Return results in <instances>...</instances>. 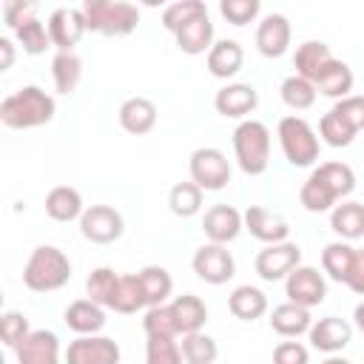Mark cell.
<instances>
[{
  "mask_svg": "<svg viewBox=\"0 0 364 364\" xmlns=\"http://www.w3.org/2000/svg\"><path fill=\"white\" fill-rule=\"evenodd\" d=\"M54 111H57V105H54L51 94H46L40 85H23L20 91L9 94L0 102V122L14 131L40 128L54 119Z\"/></svg>",
  "mask_w": 364,
  "mask_h": 364,
  "instance_id": "obj_1",
  "label": "cell"
},
{
  "mask_svg": "<svg viewBox=\"0 0 364 364\" xmlns=\"http://www.w3.org/2000/svg\"><path fill=\"white\" fill-rule=\"evenodd\" d=\"M68 279H71V262L54 245L34 247L23 267V284L34 293H54V290L65 287Z\"/></svg>",
  "mask_w": 364,
  "mask_h": 364,
  "instance_id": "obj_2",
  "label": "cell"
},
{
  "mask_svg": "<svg viewBox=\"0 0 364 364\" xmlns=\"http://www.w3.org/2000/svg\"><path fill=\"white\" fill-rule=\"evenodd\" d=\"M88 31L102 37H128L139 23V9L125 0H85L82 6Z\"/></svg>",
  "mask_w": 364,
  "mask_h": 364,
  "instance_id": "obj_3",
  "label": "cell"
},
{
  "mask_svg": "<svg viewBox=\"0 0 364 364\" xmlns=\"http://www.w3.org/2000/svg\"><path fill=\"white\" fill-rule=\"evenodd\" d=\"M233 154L242 173H264L270 165V128L259 119H242L233 131Z\"/></svg>",
  "mask_w": 364,
  "mask_h": 364,
  "instance_id": "obj_4",
  "label": "cell"
},
{
  "mask_svg": "<svg viewBox=\"0 0 364 364\" xmlns=\"http://www.w3.org/2000/svg\"><path fill=\"white\" fill-rule=\"evenodd\" d=\"M276 136H279L282 154L290 165L307 168L318 159V136H316L313 125L304 117H296V114L282 117L279 128H276Z\"/></svg>",
  "mask_w": 364,
  "mask_h": 364,
  "instance_id": "obj_5",
  "label": "cell"
},
{
  "mask_svg": "<svg viewBox=\"0 0 364 364\" xmlns=\"http://www.w3.org/2000/svg\"><path fill=\"white\" fill-rule=\"evenodd\" d=\"M188 173H191V182H196L202 191H222L230 182V162L219 148L205 145L191 154Z\"/></svg>",
  "mask_w": 364,
  "mask_h": 364,
  "instance_id": "obj_6",
  "label": "cell"
},
{
  "mask_svg": "<svg viewBox=\"0 0 364 364\" xmlns=\"http://www.w3.org/2000/svg\"><path fill=\"white\" fill-rule=\"evenodd\" d=\"M191 267L205 284H225L236 273V262H233L228 245H216V242H205L202 247H196Z\"/></svg>",
  "mask_w": 364,
  "mask_h": 364,
  "instance_id": "obj_7",
  "label": "cell"
},
{
  "mask_svg": "<svg viewBox=\"0 0 364 364\" xmlns=\"http://www.w3.org/2000/svg\"><path fill=\"white\" fill-rule=\"evenodd\" d=\"M122 230H125V219L111 205H88L85 213L80 216V233L94 245H111L122 236Z\"/></svg>",
  "mask_w": 364,
  "mask_h": 364,
  "instance_id": "obj_8",
  "label": "cell"
},
{
  "mask_svg": "<svg viewBox=\"0 0 364 364\" xmlns=\"http://www.w3.org/2000/svg\"><path fill=\"white\" fill-rule=\"evenodd\" d=\"M301 264V247L296 242H279V245H264L259 253H256V273L264 279V282H279V279H287L296 267Z\"/></svg>",
  "mask_w": 364,
  "mask_h": 364,
  "instance_id": "obj_9",
  "label": "cell"
},
{
  "mask_svg": "<svg viewBox=\"0 0 364 364\" xmlns=\"http://www.w3.org/2000/svg\"><path fill=\"white\" fill-rule=\"evenodd\" d=\"M284 296L293 304L301 307H318L327 296V279L324 273H318V267L313 264H299L287 279H284Z\"/></svg>",
  "mask_w": 364,
  "mask_h": 364,
  "instance_id": "obj_10",
  "label": "cell"
},
{
  "mask_svg": "<svg viewBox=\"0 0 364 364\" xmlns=\"http://www.w3.org/2000/svg\"><path fill=\"white\" fill-rule=\"evenodd\" d=\"M119 344L108 336H77L65 350V364H119Z\"/></svg>",
  "mask_w": 364,
  "mask_h": 364,
  "instance_id": "obj_11",
  "label": "cell"
},
{
  "mask_svg": "<svg viewBox=\"0 0 364 364\" xmlns=\"http://www.w3.org/2000/svg\"><path fill=\"white\" fill-rule=\"evenodd\" d=\"M85 31H88V23H85L82 9L60 6L48 14V34L57 51H74V46L82 40Z\"/></svg>",
  "mask_w": 364,
  "mask_h": 364,
  "instance_id": "obj_12",
  "label": "cell"
},
{
  "mask_svg": "<svg viewBox=\"0 0 364 364\" xmlns=\"http://www.w3.org/2000/svg\"><path fill=\"white\" fill-rule=\"evenodd\" d=\"M242 219H245V230H247L253 239L264 242V245H279V242H287V236H290L287 219H284L282 213L270 210V208L250 205V208L242 213Z\"/></svg>",
  "mask_w": 364,
  "mask_h": 364,
  "instance_id": "obj_13",
  "label": "cell"
},
{
  "mask_svg": "<svg viewBox=\"0 0 364 364\" xmlns=\"http://www.w3.org/2000/svg\"><path fill=\"white\" fill-rule=\"evenodd\" d=\"M256 105H259V91L250 82H228L213 97L216 114L230 117V119H245L247 114L256 111Z\"/></svg>",
  "mask_w": 364,
  "mask_h": 364,
  "instance_id": "obj_14",
  "label": "cell"
},
{
  "mask_svg": "<svg viewBox=\"0 0 364 364\" xmlns=\"http://www.w3.org/2000/svg\"><path fill=\"white\" fill-rule=\"evenodd\" d=\"M202 230H205L208 242L228 245L245 230V219L233 205H210L202 216Z\"/></svg>",
  "mask_w": 364,
  "mask_h": 364,
  "instance_id": "obj_15",
  "label": "cell"
},
{
  "mask_svg": "<svg viewBox=\"0 0 364 364\" xmlns=\"http://www.w3.org/2000/svg\"><path fill=\"white\" fill-rule=\"evenodd\" d=\"M307 336H310V344H313L318 353L336 355V353H341V350L350 344L353 327H350V321H344V318H338V316H324V318L313 321V327H310Z\"/></svg>",
  "mask_w": 364,
  "mask_h": 364,
  "instance_id": "obj_16",
  "label": "cell"
},
{
  "mask_svg": "<svg viewBox=\"0 0 364 364\" xmlns=\"http://www.w3.org/2000/svg\"><path fill=\"white\" fill-rule=\"evenodd\" d=\"M290 37H293V28L284 14H267L256 26V48L262 57H270V60L282 57L290 48Z\"/></svg>",
  "mask_w": 364,
  "mask_h": 364,
  "instance_id": "obj_17",
  "label": "cell"
},
{
  "mask_svg": "<svg viewBox=\"0 0 364 364\" xmlns=\"http://www.w3.org/2000/svg\"><path fill=\"white\" fill-rule=\"evenodd\" d=\"M63 321L68 330H74L77 336H100V330L105 327V307H100L91 299H77L65 307Z\"/></svg>",
  "mask_w": 364,
  "mask_h": 364,
  "instance_id": "obj_18",
  "label": "cell"
},
{
  "mask_svg": "<svg viewBox=\"0 0 364 364\" xmlns=\"http://www.w3.org/2000/svg\"><path fill=\"white\" fill-rule=\"evenodd\" d=\"M17 364H63L57 333L31 330V336L17 347Z\"/></svg>",
  "mask_w": 364,
  "mask_h": 364,
  "instance_id": "obj_19",
  "label": "cell"
},
{
  "mask_svg": "<svg viewBox=\"0 0 364 364\" xmlns=\"http://www.w3.org/2000/svg\"><path fill=\"white\" fill-rule=\"evenodd\" d=\"M333 60H336V57H333V51H330L327 43H321V40H304V43L296 48V54H293V68H296L299 77L316 82V80L321 77V71H324Z\"/></svg>",
  "mask_w": 364,
  "mask_h": 364,
  "instance_id": "obj_20",
  "label": "cell"
},
{
  "mask_svg": "<svg viewBox=\"0 0 364 364\" xmlns=\"http://www.w3.org/2000/svg\"><path fill=\"white\" fill-rule=\"evenodd\" d=\"M205 63H208V71H210L216 80H230V77L239 74V68H242V63H245V51H242V46H239L236 40L225 37V40H216V43L210 46Z\"/></svg>",
  "mask_w": 364,
  "mask_h": 364,
  "instance_id": "obj_21",
  "label": "cell"
},
{
  "mask_svg": "<svg viewBox=\"0 0 364 364\" xmlns=\"http://www.w3.org/2000/svg\"><path fill=\"white\" fill-rule=\"evenodd\" d=\"M117 117H119L122 131H128L134 136H142V134L154 131V125H156V105L148 97H128L119 105Z\"/></svg>",
  "mask_w": 364,
  "mask_h": 364,
  "instance_id": "obj_22",
  "label": "cell"
},
{
  "mask_svg": "<svg viewBox=\"0 0 364 364\" xmlns=\"http://www.w3.org/2000/svg\"><path fill=\"white\" fill-rule=\"evenodd\" d=\"M270 327L279 336H284V338H299L301 333H310L313 316H310L307 307L293 304V301H284V304H276L270 310Z\"/></svg>",
  "mask_w": 364,
  "mask_h": 364,
  "instance_id": "obj_23",
  "label": "cell"
},
{
  "mask_svg": "<svg viewBox=\"0 0 364 364\" xmlns=\"http://www.w3.org/2000/svg\"><path fill=\"white\" fill-rule=\"evenodd\" d=\"M173 37H176V48H179L182 54H191V57L208 54L210 46L216 43V40H213V23H210L208 11L199 14L196 20H191L188 26H182Z\"/></svg>",
  "mask_w": 364,
  "mask_h": 364,
  "instance_id": "obj_24",
  "label": "cell"
},
{
  "mask_svg": "<svg viewBox=\"0 0 364 364\" xmlns=\"http://www.w3.org/2000/svg\"><path fill=\"white\" fill-rule=\"evenodd\" d=\"M171 304V313H173V321L179 327V336H188V333H199L208 321V307L199 296L193 293H182L176 299L168 301Z\"/></svg>",
  "mask_w": 364,
  "mask_h": 364,
  "instance_id": "obj_25",
  "label": "cell"
},
{
  "mask_svg": "<svg viewBox=\"0 0 364 364\" xmlns=\"http://www.w3.org/2000/svg\"><path fill=\"white\" fill-rule=\"evenodd\" d=\"M46 213L54 219V222H74L85 213V205H82V196L77 188L71 185H57L46 193Z\"/></svg>",
  "mask_w": 364,
  "mask_h": 364,
  "instance_id": "obj_26",
  "label": "cell"
},
{
  "mask_svg": "<svg viewBox=\"0 0 364 364\" xmlns=\"http://www.w3.org/2000/svg\"><path fill=\"white\" fill-rule=\"evenodd\" d=\"M228 310L242 321H256L267 313V296L253 284H239L228 296Z\"/></svg>",
  "mask_w": 364,
  "mask_h": 364,
  "instance_id": "obj_27",
  "label": "cell"
},
{
  "mask_svg": "<svg viewBox=\"0 0 364 364\" xmlns=\"http://www.w3.org/2000/svg\"><path fill=\"white\" fill-rule=\"evenodd\" d=\"M330 228L338 233L341 242H353L364 236V205L361 202H338L330 210Z\"/></svg>",
  "mask_w": 364,
  "mask_h": 364,
  "instance_id": "obj_28",
  "label": "cell"
},
{
  "mask_svg": "<svg viewBox=\"0 0 364 364\" xmlns=\"http://www.w3.org/2000/svg\"><path fill=\"white\" fill-rule=\"evenodd\" d=\"M353 82H355L353 68H350L344 60H333V63L321 71V77H318L313 85H316V91H318L321 97H330V100H336V102H338V100L350 97Z\"/></svg>",
  "mask_w": 364,
  "mask_h": 364,
  "instance_id": "obj_29",
  "label": "cell"
},
{
  "mask_svg": "<svg viewBox=\"0 0 364 364\" xmlns=\"http://www.w3.org/2000/svg\"><path fill=\"white\" fill-rule=\"evenodd\" d=\"M355 247L350 245V242H330L324 250H321V270L333 279V282H341V284H347V279H350V270H353V264H355Z\"/></svg>",
  "mask_w": 364,
  "mask_h": 364,
  "instance_id": "obj_30",
  "label": "cell"
},
{
  "mask_svg": "<svg viewBox=\"0 0 364 364\" xmlns=\"http://www.w3.org/2000/svg\"><path fill=\"white\" fill-rule=\"evenodd\" d=\"M139 284H142V293H145V307H159V304H168L171 293H173V279L165 267L159 264H148L139 270Z\"/></svg>",
  "mask_w": 364,
  "mask_h": 364,
  "instance_id": "obj_31",
  "label": "cell"
},
{
  "mask_svg": "<svg viewBox=\"0 0 364 364\" xmlns=\"http://www.w3.org/2000/svg\"><path fill=\"white\" fill-rule=\"evenodd\" d=\"M51 77L57 94H74L82 80V60L74 51H57L51 60Z\"/></svg>",
  "mask_w": 364,
  "mask_h": 364,
  "instance_id": "obj_32",
  "label": "cell"
},
{
  "mask_svg": "<svg viewBox=\"0 0 364 364\" xmlns=\"http://www.w3.org/2000/svg\"><path fill=\"white\" fill-rule=\"evenodd\" d=\"M313 173L330 188V193L336 196V199H347L350 193H353V188H355V173H353V168L347 165V162H321V165H316L313 168Z\"/></svg>",
  "mask_w": 364,
  "mask_h": 364,
  "instance_id": "obj_33",
  "label": "cell"
},
{
  "mask_svg": "<svg viewBox=\"0 0 364 364\" xmlns=\"http://www.w3.org/2000/svg\"><path fill=\"white\" fill-rule=\"evenodd\" d=\"M202 188L196 182H176L171 191H168V208L173 216L179 219H191L202 210Z\"/></svg>",
  "mask_w": 364,
  "mask_h": 364,
  "instance_id": "obj_34",
  "label": "cell"
},
{
  "mask_svg": "<svg viewBox=\"0 0 364 364\" xmlns=\"http://www.w3.org/2000/svg\"><path fill=\"white\" fill-rule=\"evenodd\" d=\"M117 284H119V273H114L111 267H94L88 273V279H85V293L100 307H108L111 310L114 296H117Z\"/></svg>",
  "mask_w": 364,
  "mask_h": 364,
  "instance_id": "obj_35",
  "label": "cell"
},
{
  "mask_svg": "<svg viewBox=\"0 0 364 364\" xmlns=\"http://www.w3.org/2000/svg\"><path fill=\"white\" fill-rule=\"evenodd\" d=\"M279 94H282V102H284L287 108H293V111H307V108H313L318 91H316V85H313L310 80H304V77H299V74H290V77L282 80Z\"/></svg>",
  "mask_w": 364,
  "mask_h": 364,
  "instance_id": "obj_36",
  "label": "cell"
},
{
  "mask_svg": "<svg viewBox=\"0 0 364 364\" xmlns=\"http://www.w3.org/2000/svg\"><path fill=\"white\" fill-rule=\"evenodd\" d=\"M299 202L304 205V210L310 213H327L338 205V199L330 193V188L310 171V176L301 182V191H299Z\"/></svg>",
  "mask_w": 364,
  "mask_h": 364,
  "instance_id": "obj_37",
  "label": "cell"
},
{
  "mask_svg": "<svg viewBox=\"0 0 364 364\" xmlns=\"http://www.w3.org/2000/svg\"><path fill=\"white\" fill-rule=\"evenodd\" d=\"M142 307H145V293H142V284H139V273L119 276V284H117V296H114L111 310L131 316V313H136Z\"/></svg>",
  "mask_w": 364,
  "mask_h": 364,
  "instance_id": "obj_38",
  "label": "cell"
},
{
  "mask_svg": "<svg viewBox=\"0 0 364 364\" xmlns=\"http://www.w3.org/2000/svg\"><path fill=\"white\" fill-rule=\"evenodd\" d=\"M179 350H182L185 364H213L216 355H219L216 341H213L208 333H202V330H199V333H188V336H182Z\"/></svg>",
  "mask_w": 364,
  "mask_h": 364,
  "instance_id": "obj_39",
  "label": "cell"
},
{
  "mask_svg": "<svg viewBox=\"0 0 364 364\" xmlns=\"http://www.w3.org/2000/svg\"><path fill=\"white\" fill-rule=\"evenodd\" d=\"M142 330L148 338H179V327L173 321L171 304H159V307H148L145 318H142Z\"/></svg>",
  "mask_w": 364,
  "mask_h": 364,
  "instance_id": "obj_40",
  "label": "cell"
},
{
  "mask_svg": "<svg viewBox=\"0 0 364 364\" xmlns=\"http://www.w3.org/2000/svg\"><path fill=\"white\" fill-rule=\"evenodd\" d=\"M205 11H208V6L202 0H176V3H171V6L162 9V26L171 34H176L182 26H188L191 20H196Z\"/></svg>",
  "mask_w": 364,
  "mask_h": 364,
  "instance_id": "obj_41",
  "label": "cell"
},
{
  "mask_svg": "<svg viewBox=\"0 0 364 364\" xmlns=\"http://www.w3.org/2000/svg\"><path fill=\"white\" fill-rule=\"evenodd\" d=\"M14 37H17V43L23 46V51H26V54H34V57L43 54L48 46H54V43H51V34H48V23H43L40 17L23 23V26L14 31Z\"/></svg>",
  "mask_w": 364,
  "mask_h": 364,
  "instance_id": "obj_42",
  "label": "cell"
},
{
  "mask_svg": "<svg viewBox=\"0 0 364 364\" xmlns=\"http://www.w3.org/2000/svg\"><path fill=\"white\" fill-rule=\"evenodd\" d=\"M318 136L330 145V148H347V145H353V139H355V131L330 108L321 119H318Z\"/></svg>",
  "mask_w": 364,
  "mask_h": 364,
  "instance_id": "obj_43",
  "label": "cell"
},
{
  "mask_svg": "<svg viewBox=\"0 0 364 364\" xmlns=\"http://www.w3.org/2000/svg\"><path fill=\"white\" fill-rule=\"evenodd\" d=\"M28 336H31V327H28L26 313H20V310H6V313L0 316V338H3L6 347L17 350Z\"/></svg>",
  "mask_w": 364,
  "mask_h": 364,
  "instance_id": "obj_44",
  "label": "cell"
},
{
  "mask_svg": "<svg viewBox=\"0 0 364 364\" xmlns=\"http://www.w3.org/2000/svg\"><path fill=\"white\" fill-rule=\"evenodd\" d=\"M145 364H185L176 338H148L145 341Z\"/></svg>",
  "mask_w": 364,
  "mask_h": 364,
  "instance_id": "obj_45",
  "label": "cell"
},
{
  "mask_svg": "<svg viewBox=\"0 0 364 364\" xmlns=\"http://www.w3.org/2000/svg\"><path fill=\"white\" fill-rule=\"evenodd\" d=\"M262 3L259 0H222L219 3V14L230 23V26H247L259 17Z\"/></svg>",
  "mask_w": 364,
  "mask_h": 364,
  "instance_id": "obj_46",
  "label": "cell"
},
{
  "mask_svg": "<svg viewBox=\"0 0 364 364\" xmlns=\"http://www.w3.org/2000/svg\"><path fill=\"white\" fill-rule=\"evenodd\" d=\"M333 111H336L355 134L364 131V94H350V97L338 100V102L333 105Z\"/></svg>",
  "mask_w": 364,
  "mask_h": 364,
  "instance_id": "obj_47",
  "label": "cell"
},
{
  "mask_svg": "<svg viewBox=\"0 0 364 364\" xmlns=\"http://www.w3.org/2000/svg\"><path fill=\"white\" fill-rule=\"evenodd\" d=\"M37 17V3H23V0H6L3 3V20L11 31H17L23 23Z\"/></svg>",
  "mask_w": 364,
  "mask_h": 364,
  "instance_id": "obj_48",
  "label": "cell"
},
{
  "mask_svg": "<svg viewBox=\"0 0 364 364\" xmlns=\"http://www.w3.org/2000/svg\"><path fill=\"white\" fill-rule=\"evenodd\" d=\"M273 364H310V350L301 341H279L273 350Z\"/></svg>",
  "mask_w": 364,
  "mask_h": 364,
  "instance_id": "obj_49",
  "label": "cell"
},
{
  "mask_svg": "<svg viewBox=\"0 0 364 364\" xmlns=\"http://www.w3.org/2000/svg\"><path fill=\"white\" fill-rule=\"evenodd\" d=\"M347 287L358 296H364V250L355 253V264L350 270V279H347Z\"/></svg>",
  "mask_w": 364,
  "mask_h": 364,
  "instance_id": "obj_50",
  "label": "cell"
},
{
  "mask_svg": "<svg viewBox=\"0 0 364 364\" xmlns=\"http://www.w3.org/2000/svg\"><path fill=\"white\" fill-rule=\"evenodd\" d=\"M0 54H3V60H0V71H9L11 63H14V43H11L9 37H0Z\"/></svg>",
  "mask_w": 364,
  "mask_h": 364,
  "instance_id": "obj_51",
  "label": "cell"
},
{
  "mask_svg": "<svg viewBox=\"0 0 364 364\" xmlns=\"http://www.w3.org/2000/svg\"><path fill=\"white\" fill-rule=\"evenodd\" d=\"M353 318H355V327H358V330H361V336H364V301H361V304H355Z\"/></svg>",
  "mask_w": 364,
  "mask_h": 364,
  "instance_id": "obj_52",
  "label": "cell"
},
{
  "mask_svg": "<svg viewBox=\"0 0 364 364\" xmlns=\"http://www.w3.org/2000/svg\"><path fill=\"white\" fill-rule=\"evenodd\" d=\"M321 364H350V361H347V358H341V355H327Z\"/></svg>",
  "mask_w": 364,
  "mask_h": 364,
  "instance_id": "obj_53",
  "label": "cell"
},
{
  "mask_svg": "<svg viewBox=\"0 0 364 364\" xmlns=\"http://www.w3.org/2000/svg\"><path fill=\"white\" fill-rule=\"evenodd\" d=\"M361 250H364V247H361Z\"/></svg>",
  "mask_w": 364,
  "mask_h": 364,
  "instance_id": "obj_54",
  "label": "cell"
}]
</instances>
